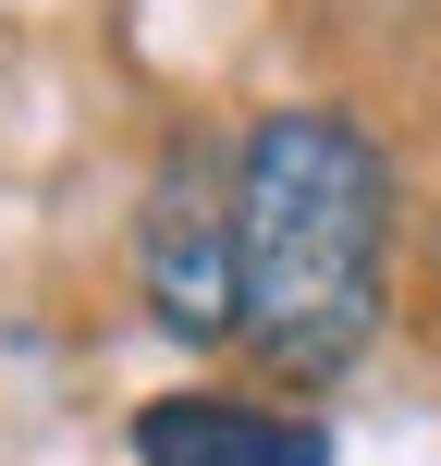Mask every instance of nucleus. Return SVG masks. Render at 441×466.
<instances>
[{
	"label": "nucleus",
	"instance_id": "1",
	"mask_svg": "<svg viewBox=\"0 0 441 466\" xmlns=\"http://www.w3.org/2000/svg\"><path fill=\"white\" fill-rule=\"evenodd\" d=\"M393 319V160L344 111H270L233 147V344L270 380H344Z\"/></svg>",
	"mask_w": 441,
	"mask_h": 466
},
{
	"label": "nucleus",
	"instance_id": "2",
	"mask_svg": "<svg viewBox=\"0 0 441 466\" xmlns=\"http://www.w3.org/2000/svg\"><path fill=\"white\" fill-rule=\"evenodd\" d=\"M135 295L172 344H233V160L185 136L135 221Z\"/></svg>",
	"mask_w": 441,
	"mask_h": 466
},
{
	"label": "nucleus",
	"instance_id": "3",
	"mask_svg": "<svg viewBox=\"0 0 441 466\" xmlns=\"http://www.w3.org/2000/svg\"><path fill=\"white\" fill-rule=\"evenodd\" d=\"M135 466H331V430L246 393H160L135 405Z\"/></svg>",
	"mask_w": 441,
	"mask_h": 466
},
{
	"label": "nucleus",
	"instance_id": "4",
	"mask_svg": "<svg viewBox=\"0 0 441 466\" xmlns=\"http://www.w3.org/2000/svg\"><path fill=\"white\" fill-rule=\"evenodd\" d=\"M429 282H441V221H429Z\"/></svg>",
	"mask_w": 441,
	"mask_h": 466
}]
</instances>
